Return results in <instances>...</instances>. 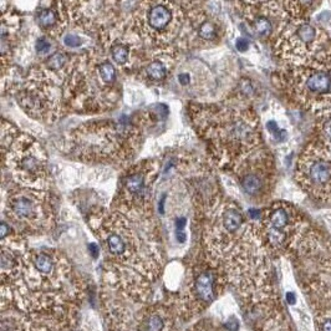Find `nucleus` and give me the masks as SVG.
Masks as SVG:
<instances>
[{
    "label": "nucleus",
    "mask_w": 331,
    "mask_h": 331,
    "mask_svg": "<svg viewBox=\"0 0 331 331\" xmlns=\"http://www.w3.org/2000/svg\"><path fill=\"white\" fill-rule=\"evenodd\" d=\"M159 173V162L144 159L127 168L121 178L119 208L143 212L148 207L152 186Z\"/></svg>",
    "instance_id": "nucleus-10"
},
{
    "label": "nucleus",
    "mask_w": 331,
    "mask_h": 331,
    "mask_svg": "<svg viewBox=\"0 0 331 331\" xmlns=\"http://www.w3.org/2000/svg\"><path fill=\"white\" fill-rule=\"evenodd\" d=\"M95 229L111 261L119 264V271H139L144 281L156 276L158 269L138 258V248L143 245L138 241V231L129 225L123 214L118 212L110 214Z\"/></svg>",
    "instance_id": "nucleus-8"
},
{
    "label": "nucleus",
    "mask_w": 331,
    "mask_h": 331,
    "mask_svg": "<svg viewBox=\"0 0 331 331\" xmlns=\"http://www.w3.org/2000/svg\"><path fill=\"white\" fill-rule=\"evenodd\" d=\"M34 47H35V51H36V54L39 55V56L41 57H49L50 56V52H51V49H52V37L50 36H40L37 37L36 40H35V44H34Z\"/></svg>",
    "instance_id": "nucleus-23"
},
{
    "label": "nucleus",
    "mask_w": 331,
    "mask_h": 331,
    "mask_svg": "<svg viewBox=\"0 0 331 331\" xmlns=\"http://www.w3.org/2000/svg\"><path fill=\"white\" fill-rule=\"evenodd\" d=\"M67 71L69 66L64 70L55 69L45 60L30 67L22 84L15 90V100L22 111L37 121H57L64 114L62 87Z\"/></svg>",
    "instance_id": "nucleus-4"
},
{
    "label": "nucleus",
    "mask_w": 331,
    "mask_h": 331,
    "mask_svg": "<svg viewBox=\"0 0 331 331\" xmlns=\"http://www.w3.org/2000/svg\"><path fill=\"white\" fill-rule=\"evenodd\" d=\"M158 116L151 111L118 119H94L72 129L65 137L70 156L91 163H124L139 149L143 128Z\"/></svg>",
    "instance_id": "nucleus-2"
},
{
    "label": "nucleus",
    "mask_w": 331,
    "mask_h": 331,
    "mask_svg": "<svg viewBox=\"0 0 331 331\" xmlns=\"http://www.w3.org/2000/svg\"><path fill=\"white\" fill-rule=\"evenodd\" d=\"M289 17L304 19L314 9L319 0H275Z\"/></svg>",
    "instance_id": "nucleus-19"
},
{
    "label": "nucleus",
    "mask_w": 331,
    "mask_h": 331,
    "mask_svg": "<svg viewBox=\"0 0 331 331\" xmlns=\"http://www.w3.org/2000/svg\"><path fill=\"white\" fill-rule=\"evenodd\" d=\"M64 45L69 49H77L82 45V39L74 32H67L64 36Z\"/></svg>",
    "instance_id": "nucleus-25"
},
{
    "label": "nucleus",
    "mask_w": 331,
    "mask_h": 331,
    "mask_svg": "<svg viewBox=\"0 0 331 331\" xmlns=\"http://www.w3.org/2000/svg\"><path fill=\"white\" fill-rule=\"evenodd\" d=\"M128 22L144 46L168 49L187 24V11L176 0H141Z\"/></svg>",
    "instance_id": "nucleus-7"
},
{
    "label": "nucleus",
    "mask_w": 331,
    "mask_h": 331,
    "mask_svg": "<svg viewBox=\"0 0 331 331\" xmlns=\"http://www.w3.org/2000/svg\"><path fill=\"white\" fill-rule=\"evenodd\" d=\"M318 116V131L320 133L321 141L324 146H326L331 151V110Z\"/></svg>",
    "instance_id": "nucleus-21"
},
{
    "label": "nucleus",
    "mask_w": 331,
    "mask_h": 331,
    "mask_svg": "<svg viewBox=\"0 0 331 331\" xmlns=\"http://www.w3.org/2000/svg\"><path fill=\"white\" fill-rule=\"evenodd\" d=\"M176 1L178 2L186 11H188V10L201 7V5L203 4L206 0H176Z\"/></svg>",
    "instance_id": "nucleus-27"
},
{
    "label": "nucleus",
    "mask_w": 331,
    "mask_h": 331,
    "mask_svg": "<svg viewBox=\"0 0 331 331\" xmlns=\"http://www.w3.org/2000/svg\"><path fill=\"white\" fill-rule=\"evenodd\" d=\"M166 326V320L161 314L151 313L146 316L143 331H163Z\"/></svg>",
    "instance_id": "nucleus-22"
},
{
    "label": "nucleus",
    "mask_w": 331,
    "mask_h": 331,
    "mask_svg": "<svg viewBox=\"0 0 331 331\" xmlns=\"http://www.w3.org/2000/svg\"><path fill=\"white\" fill-rule=\"evenodd\" d=\"M177 56L178 51L174 46L151 50L146 61L137 69V77L144 80L147 84H162L168 79L176 66Z\"/></svg>",
    "instance_id": "nucleus-15"
},
{
    "label": "nucleus",
    "mask_w": 331,
    "mask_h": 331,
    "mask_svg": "<svg viewBox=\"0 0 331 331\" xmlns=\"http://www.w3.org/2000/svg\"><path fill=\"white\" fill-rule=\"evenodd\" d=\"M240 1L246 5H256V4H261V2L269 1V0H240Z\"/></svg>",
    "instance_id": "nucleus-35"
},
{
    "label": "nucleus",
    "mask_w": 331,
    "mask_h": 331,
    "mask_svg": "<svg viewBox=\"0 0 331 331\" xmlns=\"http://www.w3.org/2000/svg\"><path fill=\"white\" fill-rule=\"evenodd\" d=\"M176 238L179 243H184V241H187V233L184 230L176 231Z\"/></svg>",
    "instance_id": "nucleus-34"
},
{
    "label": "nucleus",
    "mask_w": 331,
    "mask_h": 331,
    "mask_svg": "<svg viewBox=\"0 0 331 331\" xmlns=\"http://www.w3.org/2000/svg\"><path fill=\"white\" fill-rule=\"evenodd\" d=\"M280 80L289 96L316 114L331 110V49H323L305 64L289 67Z\"/></svg>",
    "instance_id": "nucleus-6"
},
{
    "label": "nucleus",
    "mask_w": 331,
    "mask_h": 331,
    "mask_svg": "<svg viewBox=\"0 0 331 331\" xmlns=\"http://www.w3.org/2000/svg\"><path fill=\"white\" fill-rule=\"evenodd\" d=\"M269 221H270L271 228L283 229L284 226L288 225L289 216L284 209H275L274 212H271L270 217H269Z\"/></svg>",
    "instance_id": "nucleus-24"
},
{
    "label": "nucleus",
    "mask_w": 331,
    "mask_h": 331,
    "mask_svg": "<svg viewBox=\"0 0 331 331\" xmlns=\"http://www.w3.org/2000/svg\"><path fill=\"white\" fill-rule=\"evenodd\" d=\"M46 192L42 189L29 188L19 186L11 189L7 196V211L9 217L19 223L27 225H39L44 221L47 208Z\"/></svg>",
    "instance_id": "nucleus-12"
},
{
    "label": "nucleus",
    "mask_w": 331,
    "mask_h": 331,
    "mask_svg": "<svg viewBox=\"0 0 331 331\" xmlns=\"http://www.w3.org/2000/svg\"><path fill=\"white\" fill-rule=\"evenodd\" d=\"M70 24L84 31L96 32L111 27L118 14L119 0H62Z\"/></svg>",
    "instance_id": "nucleus-11"
},
{
    "label": "nucleus",
    "mask_w": 331,
    "mask_h": 331,
    "mask_svg": "<svg viewBox=\"0 0 331 331\" xmlns=\"http://www.w3.org/2000/svg\"><path fill=\"white\" fill-rule=\"evenodd\" d=\"M187 225V218L186 217L181 216L176 219L174 221V226H176V231H182L184 230V226Z\"/></svg>",
    "instance_id": "nucleus-28"
},
{
    "label": "nucleus",
    "mask_w": 331,
    "mask_h": 331,
    "mask_svg": "<svg viewBox=\"0 0 331 331\" xmlns=\"http://www.w3.org/2000/svg\"><path fill=\"white\" fill-rule=\"evenodd\" d=\"M89 251H90V254H91L92 258H94V259L99 258V255H100V248H99V245H97L96 243L89 244Z\"/></svg>",
    "instance_id": "nucleus-31"
},
{
    "label": "nucleus",
    "mask_w": 331,
    "mask_h": 331,
    "mask_svg": "<svg viewBox=\"0 0 331 331\" xmlns=\"http://www.w3.org/2000/svg\"><path fill=\"white\" fill-rule=\"evenodd\" d=\"M326 32L308 17H288L274 39V52L289 67L299 66L323 50Z\"/></svg>",
    "instance_id": "nucleus-9"
},
{
    "label": "nucleus",
    "mask_w": 331,
    "mask_h": 331,
    "mask_svg": "<svg viewBox=\"0 0 331 331\" xmlns=\"http://www.w3.org/2000/svg\"><path fill=\"white\" fill-rule=\"evenodd\" d=\"M268 238L273 244H281L285 240V233L283 231V229L270 228L268 231Z\"/></svg>",
    "instance_id": "nucleus-26"
},
{
    "label": "nucleus",
    "mask_w": 331,
    "mask_h": 331,
    "mask_svg": "<svg viewBox=\"0 0 331 331\" xmlns=\"http://www.w3.org/2000/svg\"><path fill=\"white\" fill-rule=\"evenodd\" d=\"M299 179L314 192L331 189V151L326 146L311 144L306 148L298 166Z\"/></svg>",
    "instance_id": "nucleus-13"
},
{
    "label": "nucleus",
    "mask_w": 331,
    "mask_h": 331,
    "mask_svg": "<svg viewBox=\"0 0 331 331\" xmlns=\"http://www.w3.org/2000/svg\"><path fill=\"white\" fill-rule=\"evenodd\" d=\"M286 301H288V304H290V305H294V304L296 303V295L293 291H288V293H286Z\"/></svg>",
    "instance_id": "nucleus-33"
},
{
    "label": "nucleus",
    "mask_w": 331,
    "mask_h": 331,
    "mask_svg": "<svg viewBox=\"0 0 331 331\" xmlns=\"http://www.w3.org/2000/svg\"><path fill=\"white\" fill-rule=\"evenodd\" d=\"M226 328H228V330H230V331H238L239 323L235 320V319H234V320L228 321V324H226Z\"/></svg>",
    "instance_id": "nucleus-32"
},
{
    "label": "nucleus",
    "mask_w": 331,
    "mask_h": 331,
    "mask_svg": "<svg viewBox=\"0 0 331 331\" xmlns=\"http://www.w3.org/2000/svg\"><path fill=\"white\" fill-rule=\"evenodd\" d=\"M240 186L246 194L255 196V194H258L259 192L263 189L264 179L263 177H261V174H259L258 172L254 171L253 168H248L245 169V171H243V173H241Z\"/></svg>",
    "instance_id": "nucleus-20"
},
{
    "label": "nucleus",
    "mask_w": 331,
    "mask_h": 331,
    "mask_svg": "<svg viewBox=\"0 0 331 331\" xmlns=\"http://www.w3.org/2000/svg\"><path fill=\"white\" fill-rule=\"evenodd\" d=\"M321 331H331V320H326L321 326Z\"/></svg>",
    "instance_id": "nucleus-36"
},
{
    "label": "nucleus",
    "mask_w": 331,
    "mask_h": 331,
    "mask_svg": "<svg viewBox=\"0 0 331 331\" xmlns=\"http://www.w3.org/2000/svg\"><path fill=\"white\" fill-rule=\"evenodd\" d=\"M187 25L193 32L196 45L217 44L223 35V26L216 16L201 7L187 11Z\"/></svg>",
    "instance_id": "nucleus-16"
},
{
    "label": "nucleus",
    "mask_w": 331,
    "mask_h": 331,
    "mask_svg": "<svg viewBox=\"0 0 331 331\" xmlns=\"http://www.w3.org/2000/svg\"><path fill=\"white\" fill-rule=\"evenodd\" d=\"M191 123L208 146L217 163L238 168L259 147L260 121L253 109L229 101L191 104Z\"/></svg>",
    "instance_id": "nucleus-1"
},
{
    "label": "nucleus",
    "mask_w": 331,
    "mask_h": 331,
    "mask_svg": "<svg viewBox=\"0 0 331 331\" xmlns=\"http://www.w3.org/2000/svg\"><path fill=\"white\" fill-rule=\"evenodd\" d=\"M235 46L239 51H245L246 49L249 47V42L246 39H243V37H239L235 42Z\"/></svg>",
    "instance_id": "nucleus-29"
},
{
    "label": "nucleus",
    "mask_w": 331,
    "mask_h": 331,
    "mask_svg": "<svg viewBox=\"0 0 331 331\" xmlns=\"http://www.w3.org/2000/svg\"><path fill=\"white\" fill-rule=\"evenodd\" d=\"M243 15L251 32L263 40L275 39L289 17L275 0L256 5L243 4Z\"/></svg>",
    "instance_id": "nucleus-14"
},
{
    "label": "nucleus",
    "mask_w": 331,
    "mask_h": 331,
    "mask_svg": "<svg viewBox=\"0 0 331 331\" xmlns=\"http://www.w3.org/2000/svg\"><path fill=\"white\" fill-rule=\"evenodd\" d=\"M249 216H250L253 219H258L260 214H259L258 211H254V209H251V211H249Z\"/></svg>",
    "instance_id": "nucleus-37"
},
{
    "label": "nucleus",
    "mask_w": 331,
    "mask_h": 331,
    "mask_svg": "<svg viewBox=\"0 0 331 331\" xmlns=\"http://www.w3.org/2000/svg\"><path fill=\"white\" fill-rule=\"evenodd\" d=\"M166 199H167V193H163L161 197H159L158 203H157L159 214H164V209H166Z\"/></svg>",
    "instance_id": "nucleus-30"
},
{
    "label": "nucleus",
    "mask_w": 331,
    "mask_h": 331,
    "mask_svg": "<svg viewBox=\"0 0 331 331\" xmlns=\"http://www.w3.org/2000/svg\"><path fill=\"white\" fill-rule=\"evenodd\" d=\"M1 157L19 186L35 189L47 186V156L42 146L5 119L1 121Z\"/></svg>",
    "instance_id": "nucleus-5"
},
{
    "label": "nucleus",
    "mask_w": 331,
    "mask_h": 331,
    "mask_svg": "<svg viewBox=\"0 0 331 331\" xmlns=\"http://www.w3.org/2000/svg\"><path fill=\"white\" fill-rule=\"evenodd\" d=\"M64 106L81 114H100L118 104L117 65L101 44L71 57L64 87Z\"/></svg>",
    "instance_id": "nucleus-3"
},
{
    "label": "nucleus",
    "mask_w": 331,
    "mask_h": 331,
    "mask_svg": "<svg viewBox=\"0 0 331 331\" xmlns=\"http://www.w3.org/2000/svg\"><path fill=\"white\" fill-rule=\"evenodd\" d=\"M219 280H221V275L213 266L202 269L199 273H197L191 285V293L194 301L203 305L211 304L218 294L219 283H221Z\"/></svg>",
    "instance_id": "nucleus-17"
},
{
    "label": "nucleus",
    "mask_w": 331,
    "mask_h": 331,
    "mask_svg": "<svg viewBox=\"0 0 331 331\" xmlns=\"http://www.w3.org/2000/svg\"><path fill=\"white\" fill-rule=\"evenodd\" d=\"M218 225L217 228H219L221 230H223L224 233L228 234H234L241 228L243 225V216H241L240 212L238 209H235L234 207H224V209L218 213Z\"/></svg>",
    "instance_id": "nucleus-18"
}]
</instances>
